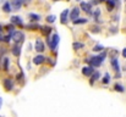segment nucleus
<instances>
[{"mask_svg":"<svg viewBox=\"0 0 126 117\" xmlns=\"http://www.w3.org/2000/svg\"><path fill=\"white\" fill-rule=\"evenodd\" d=\"M59 36L58 34H53V37L51 38H49L48 37V39H47V43H48V45L50 46V49L53 50V51H55L56 50V48H58V44H59Z\"/></svg>","mask_w":126,"mask_h":117,"instance_id":"f257e3e1","label":"nucleus"},{"mask_svg":"<svg viewBox=\"0 0 126 117\" xmlns=\"http://www.w3.org/2000/svg\"><path fill=\"white\" fill-rule=\"evenodd\" d=\"M11 38L15 40V43H16V44H18V43H22V41H23V39H25V34H23L22 32L16 31V32H12V33H11Z\"/></svg>","mask_w":126,"mask_h":117,"instance_id":"f03ea898","label":"nucleus"},{"mask_svg":"<svg viewBox=\"0 0 126 117\" xmlns=\"http://www.w3.org/2000/svg\"><path fill=\"white\" fill-rule=\"evenodd\" d=\"M102 61L103 60L100 59V56H93V57L87 60V62H89L92 65V67H99L102 65Z\"/></svg>","mask_w":126,"mask_h":117,"instance_id":"7ed1b4c3","label":"nucleus"},{"mask_svg":"<svg viewBox=\"0 0 126 117\" xmlns=\"http://www.w3.org/2000/svg\"><path fill=\"white\" fill-rule=\"evenodd\" d=\"M23 2H25V0H11L10 1V5H11V7L14 10H20Z\"/></svg>","mask_w":126,"mask_h":117,"instance_id":"20e7f679","label":"nucleus"},{"mask_svg":"<svg viewBox=\"0 0 126 117\" xmlns=\"http://www.w3.org/2000/svg\"><path fill=\"white\" fill-rule=\"evenodd\" d=\"M34 49H36V51H38V52H43V51L45 50V49H44V43H43L41 39H37V40H36Z\"/></svg>","mask_w":126,"mask_h":117,"instance_id":"39448f33","label":"nucleus"},{"mask_svg":"<svg viewBox=\"0 0 126 117\" xmlns=\"http://www.w3.org/2000/svg\"><path fill=\"white\" fill-rule=\"evenodd\" d=\"M69 13L70 11L67 9H65L63 12H61V16H60V20H61V23H66L67 22V17H69Z\"/></svg>","mask_w":126,"mask_h":117,"instance_id":"423d86ee","label":"nucleus"},{"mask_svg":"<svg viewBox=\"0 0 126 117\" xmlns=\"http://www.w3.org/2000/svg\"><path fill=\"white\" fill-rule=\"evenodd\" d=\"M4 87H5V90H11V89L14 88V82H12L11 79L6 78V79L4 80Z\"/></svg>","mask_w":126,"mask_h":117,"instance_id":"0eeeda50","label":"nucleus"},{"mask_svg":"<svg viewBox=\"0 0 126 117\" xmlns=\"http://www.w3.org/2000/svg\"><path fill=\"white\" fill-rule=\"evenodd\" d=\"M93 72H94V68L92 66H86V67L82 68V73H83L84 76H92Z\"/></svg>","mask_w":126,"mask_h":117,"instance_id":"6e6552de","label":"nucleus"},{"mask_svg":"<svg viewBox=\"0 0 126 117\" xmlns=\"http://www.w3.org/2000/svg\"><path fill=\"white\" fill-rule=\"evenodd\" d=\"M79 15H80V9L79 7H75V9H72V11L70 13V18L74 21V20H76L79 17Z\"/></svg>","mask_w":126,"mask_h":117,"instance_id":"1a4fd4ad","label":"nucleus"},{"mask_svg":"<svg viewBox=\"0 0 126 117\" xmlns=\"http://www.w3.org/2000/svg\"><path fill=\"white\" fill-rule=\"evenodd\" d=\"M44 61H45V57L42 56V55H38V56H36V57L33 59V64H34V65H41Z\"/></svg>","mask_w":126,"mask_h":117,"instance_id":"9d476101","label":"nucleus"},{"mask_svg":"<svg viewBox=\"0 0 126 117\" xmlns=\"http://www.w3.org/2000/svg\"><path fill=\"white\" fill-rule=\"evenodd\" d=\"M11 23L17 25V26H22V20H21V17H18V16H12V17H11Z\"/></svg>","mask_w":126,"mask_h":117,"instance_id":"9b49d317","label":"nucleus"},{"mask_svg":"<svg viewBox=\"0 0 126 117\" xmlns=\"http://www.w3.org/2000/svg\"><path fill=\"white\" fill-rule=\"evenodd\" d=\"M111 66H113V68H114L116 72H119L120 67H119V61H118L116 57H113V59H111Z\"/></svg>","mask_w":126,"mask_h":117,"instance_id":"f8f14e48","label":"nucleus"},{"mask_svg":"<svg viewBox=\"0 0 126 117\" xmlns=\"http://www.w3.org/2000/svg\"><path fill=\"white\" fill-rule=\"evenodd\" d=\"M81 9H82L83 11L89 13V12H91V4H87V2L82 1V2H81Z\"/></svg>","mask_w":126,"mask_h":117,"instance_id":"ddd939ff","label":"nucleus"},{"mask_svg":"<svg viewBox=\"0 0 126 117\" xmlns=\"http://www.w3.org/2000/svg\"><path fill=\"white\" fill-rule=\"evenodd\" d=\"M20 52H21V48H20V45H15L14 48H12V54L15 55V56H18L20 55Z\"/></svg>","mask_w":126,"mask_h":117,"instance_id":"4468645a","label":"nucleus"},{"mask_svg":"<svg viewBox=\"0 0 126 117\" xmlns=\"http://www.w3.org/2000/svg\"><path fill=\"white\" fill-rule=\"evenodd\" d=\"M87 18H76V20H74V25H83V23H87Z\"/></svg>","mask_w":126,"mask_h":117,"instance_id":"2eb2a0df","label":"nucleus"},{"mask_svg":"<svg viewBox=\"0 0 126 117\" xmlns=\"http://www.w3.org/2000/svg\"><path fill=\"white\" fill-rule=\"evenodd\" d=\"M2 10H4L5 12H10V11H11V5H10L9 1H6V2L2 5Z\"/></svg>","mask_w":126,"mask_h":117,"instance_id":"dca6fc26","label":"nucleus"},{"mask_svg":"<svg viewBox=\"0 0 126 117\" xmlns=\"http://www.w3.org/2000/svg\"><path fill=\"white\" fill-rule=\"evenodd\" d=\"M114 90H116V91H119V93H124V91H125V88H124L121 84H115V85H114Z\"/></svg>","mask_w":126,"mask_h":117,"instance_id":"f3484780","label":"nucleus"},{"mask_svg":"<svg viewBox=\"0 0 126 117\" xmlns=\"http://www.w3.org/2000/svg\"><path fill=\"white\" fill-rule=\"evenodd\" d=\"M30 18L33 21V22H37L41 20V16L39 15H36V13H30Z\"/></svg>","mask_w":126,"mask_h":117,"instance_id":"a211bd4d","label":"nucleus"},{"mask_svg":"<svg viewBox=\"0 0 126 117\" xmlns=\"http://www.w3.org/2000/svg\"><path fill=\"white\" fill-rule=\"evenodd\" d=\"M99 77H100V73H99V72H94V73H92V80H91V84H93V80L99 79Z\"/></svg>","mask_w":126,"mask_h":117,"instance_id":"6ab92c4d","label":"nucleus"},{"mask_svg":"<svg viewBox=\"0 0 126 117\" xmlns=\"http://www.w3.org/2000/svg\"><path fill=\"white\" fill-rule=\"evenodd\" d=\"M105 1H107V4H108L109 10H113L114 6H115V1H114V0H105Z\"/></svg>","mask_w":126,"mask_h":117,"instance_id":"aec40b11","label":"nucleus"},{"mask_svg":"<svg viewBox=\"0 0 126 117\" xmlns=\"http://www.w3.org/2000/svg\"><path fill=\"white\" fill-rule=\"evenodd\" d=\"M72 46H74V49L79 50V49H82V48H83L84 44H82V43H74V44H72Z\"/></svg>","mask_w":126,"mask_h":117,"instance_id":"412c9836","label":"nucleus"},{"mask_svg":"<svg viewBox=\"0 0 126 117\" xmlns=\"http://www.w3.org/2000/svg\"><path fill=\"white\" fill-rule=\"evenodd\" d=\"M55 20H56L55 15H50V16H48V17H47V22H49V23H53V22H55Z\"/></svg>","mask_w":126,"mask_h":117,"instance_id":"4be33fe9","label":"nucleus"},{"mask_svg":"<svg viewBox=\"0 0 126 117\" xmlns=\"http://www.w3.org/2000/svg\"><path fill=\"white\" fill-rule=\"evenodd\" d=\"M42 32H43V34L48 36V34L51 32V28H50V27H43V28H42Z\"/></svg>","mask_w":126,"mask_h":117,"instance_id":"5701e85b","label":"nucleus"},{"mask_svg":"<svg viewBox=\"0 0 126 117\" xmlns=\"http://www.w3.org/2000/svg\"><path fill=\"white\" fill-rule=\"evenodd\" d=\"M109 82H110V76H109V73H105V76L103 78V83L104 84H108Z\"/></svg>","mask_w":126,"mask_h":117,"instance_id":"b1692460","label":"nucleus"},{"mask_svg":"<svg viewBox=\"0 0 126 117\" xmlns=\"http://www.w3.org/2000/svg\"><path fill=\"white\" fill-rule=\"evenodd\" d=\"M4 70H9V59L4 57Z\"/></svg>","mask_w":126,"mask_h":117,"instance_id":"393cba45","label":"nucleus"},{"mask_svg":"<svg viewBox=\"0 0 126 117\" xmlns=\"http://www.w3.org/2000/svg\"><path fill=\"white\" fill-rule=\"evenodd\" d=\"M103 49H104L103 45H95V46L93 48V51H100V50H103Z\"/></svg>","mask_w":126,"mask_h":117,"instance_id":"a878e982","label":"nucleus"},{"mask_svg":"<svg viewBox=\"0 0 126 117\" xmlns=\"http://www.w3.org/2000/svg\"><path fill=\"white\" fill-rule=\"evenodd\" d=\"M99 13H100V11H99V9H97V10H95V12H94V13H93V16H94V17H95V18H97V17H98V16H99Z\"/></svg>","mask_w":126,"mask_h":117,"instance_id":"bb28decb","label":"nucleus"},{"mask_svg":"<svg viewBox=\"0 0 126 117\" xmlns=\"http://www.w3.org/2000/svg\"><path fill=\"white\" fill-rule=\"evenodd\" d=\"M123 56H124V57L126 59V48L124 49V50H123Z\"/></svg>","mask_w":126,"mask_h":117,"instance_id":"cd10ccee","label":"nucleus"},{"mask_svg":"<svg viewBox=\"0 0 126 117\" xmlns=\"http://www.w3.org/2000/svg\"><path fill=\"white\" fill-rule=\"evenodd\" d=\"M1 103H2V100H1V98H0V107H1Z\"/></svg>","mask_w":126,"mask_h":117,"instance_id":"c85d7f7f","label":"nucleus"},{"mask_svg":"<svg viewBox=\"0 0 126 117\" xmlns=\"http://www.w3.org/2000/svg\"><path fill=\"white\" fill-rule=\"evenodd\" d=\"M98 1H99V2H102V1H104V0H98Z\"/></svg>","mask_w":126,"mask_h":117,"instance_id":"c756f323","label":"nucleus"},{"mask_svg":"<svg viewBox=\"0 0 126 117\" xmlns=\"http://www.w3.org/2000/svg\"><path fill=\"white\" fill-rule=\"evenodd\" d=\"M114 1H118V0H114Z\"/></svg>","mask_w":126,"mask_h":117,"instance_id":"7c9ffc66","label":"nucleus"},{"mask_svg":"<svg viewBox=\"0 0 126 117\" xmlns=\"http://www.w3.org/2000/svg\"><path fill=\"white\" fill-rule=\"evenodd\" d=\"M77 1H80V0H77Z\"/></svg>","mask_w":126,"mask_h":117,"instance_id":"2f4dec72","label":"nucleus"},{"mask_svg":"<svg viewBox=\"0 0 126 117\" xmlns=\"http://www.w3.org/2000/svg\"><path fill=\"white\" fill-rule=\"evenodd\" d=\"M0 117H1V116H0Z\"/></svg>","mask_w":126,"mask_h":117,"instance_id":"473e14b6","label":"nucleus"}]
</instances>
